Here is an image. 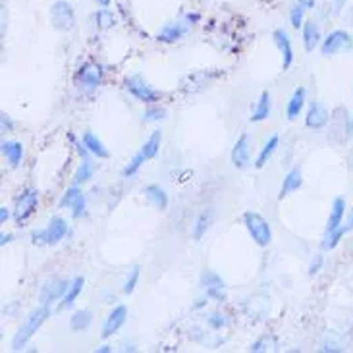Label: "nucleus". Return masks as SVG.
Wrapping results in <instances>:
<instances>
[{
	"label": "nucleus",
	"instance_id": "nucleus-40",
	"mask_svg": "<svg viewBox=\"0 0 353 353\" xmlns=\"http://www.w3.org/2000/svg\"><path fill=\"white\" fill-rule=\"evenodd\" d=\"M0 125H2V132H12L14 130V122L6 112H2V116H0Z\"/></svg>",
	"mask_w": 353,
	"mask_h": 353
},
{
	"label": "nucleus",
	"instance_id": "nucleus-6",
	"mask_svg": "<svg viewBox=\"0 0 353 353\" xmlns=\"http://www.w3.org/2000/svg\"><path fill=\"white\" fill-rule=\"evenodd\" d=\"M39 207V191L37 190H26L16 201V209H14V220L18 222L19 226L26 224Z\"/></svg>",
	"mask_w": 353,
	"mask_h": 353
},
{
	"label": "nucleus",
	"instance_id": "nucleus-8",
	"mask_svg": "<svg viewBox=\"0 0 353 353\" xmlns=\"http://www.w3.org/2000/svg\"><path fill=\"white\" fill-rule=\"evenodd\" d=\"M201 288H203L207 299L219 301V303L226 301V284H224V280H222L216 272L205 270V272L201 274Z\"/></svg>",
	"mask_w": 353,
	"mask_h": 353
},
{
	"label": "nucleus",
	"instance_id": "nucleus-2",
	"mask_svg": "<svg viewBox=\"0 0 353 353\" xmlns=\"http://www.w3.org/2000/svg\"><path fill=\"white\" fill-rule=\"evenodd\" d=\"M353 50V37L350 31L345 29H332L330 33H326L321 43V54L323 57H338L344 52Z\"/></svg>",
	"mask_w": 353,
	"mask_h": 353
},
{
	"label": "nucleus",
	"instance_id": "nucleus-4",
	"mask_svg": "<svg viewBox=\"0 0 353 353\" xmlns=\"http://www.w3.org/2000/svg\"><path fill=\"white\" fill-rule=\"evenodd\" d=\"M68 232H70V226L64 219L60 216H52L48 226L45 230H39V232H33V243L35 245H57L62 239L66 238Z\"/></svg>",
	"mask_w": 353,
	"mask_h": 353
},
{
	"label": "nucleus",
	"instance_id": "nucleus-47",
	"mask_svg": "<svg viewBox=\"0 0 353 353\" xmlns=\"http://www.w3.org/2000/svg\"><path fill=\"white\" fill-rule=\"evenodd\" d=\"M347 230H350V232L353 230V210H352V214H350V220H347Z\"/></svg>",
	"mask_w": 353,
	"mask_h": 353
},
{
	"label": "nucleus",
	"instance_id": "nucleus-42",
	"mask_svg": "<svg viewBox=\"0 0 353 353\" xmlns=\"http://www.w3.org/2000/svg\"><path fill=\"white\" fill-rule=\"evenodd\" d=\"M297 4H301L305 10H315L316 0H296Z\"/></svg>",
	"mask_w": 353,
	"mask_h": 353
},
{
	"label": "nucleus",
	"instance_id": "nucleus-26",
	"mask_svg": "<svg viewBox=\"0 0 353 353\" xmlns=\"http://www.w3.org/2000/svg\"><path fill=\"white\" fill-rule=\"evenodd\" d=\"M161 143H163V132H161V130H154L153 134L147 137V141L143 143V147H141V153L145 154L147 161H151V159H154V157L159 154V151H161Z\"/></svg>",
	"mask_w": 353,
	"mask_h": 353
},
{
	"label": "nucleus",
	"instance_id": "nucleus-19",
	"mask_svg": "<svg viewBox=\"0 0 353 353\" xmlns=\"http://www.w3.org/2000/svg\"><path fill=\"white\" fill-rule=\"evenodd\" d=\"M143 195H145V199L149 201L154 209H159V210L168 209V193H166V190L161 188V185H157V183L147 185V188L143 190Z\"/></svg>",
	"mask_w": 353,
	"mask_h": 353
},
{
	"label": "nucleus",
	"instance_id": "nucleus-41",
	"mask_svg": "<svg viewBox=\"0 0 353 353\" xmlns=\"http://www.w3.org/2000/svg\"><path fill=\"white\" fill-rule=\"evenodd\" d=\"M345 2H347V0H334V2H332V14H340V12H342V10L345 8Z\"/></svg>",
	"mask_w": 353,
	"mask_h": 353
},
{
	"label": "nucleus",
	"instance_id": "nucleus-30",
	"mask_svg": "<svg viewBox=\"0 0 353 353\" xmlns=\"http://www.w3.org/2000/svg\"><path fill=\"white\" fill-rule=\"evenodd\" d=\"M116 16L110 8H99L95 12V26L99 31H106V29L114 28Z\"/></svg>",
	"mask_w": 353,
	"mask_h": 353
},
{
	"label": "nucleus",
	"instance_id": "nucleus-13",
	"mask_svg": "<svg viewBox=\"0 0 353 353\" xmlns=\"http://www.w3.org/2000/svg\"><path fill=\"white\" fill-rule=\"evenodd\" d=\"M128 321V307L125 305H116L108 316H106L105 325H103V332H101V338L103 340H108L110 336H114L122 326L125 325Z\"/></svg>",
	"mask_w": 353,
	"mask_h": 353
},
{
	"label": "nucleus",
	"instance_id": "nucleus-25",
	"mask_svg": "<svg viewBox=\"0 0 353 353\" xmlns=\"http://www.w3.org/2000/svg\"><path fill=\"white\" fill-rule=\"evenodd\" d=\"M83 286H85V280L81 276H76L72 282H70V286H68L66 294L62 297V309H68V307H72L76 303V299L81 296V292H83Z\"/></svg>",
	"mask_w": 353,
	"mask_h": 353
},
{
	"label": "nucleus",
	"instance_id": "nucleus-37",
	"mask_svg": "<svg viewBox=\"0 0 353 353\" xmlns=\"http://www.w3.org/2000/svg\"><path fill=\"white\" fill-rule=\"evenodd\" d=\"M166 118V110L164 108H159V106H151L143 112V122H159V120H164Z\"/></svg>",
	"mask_w": 353,
	"mask_h": 353
},
{
	"label": "nucleus",
	"instance_id": "nucleus-36",
	"mask_svg": "<svg viewBox=\"0 0 353 353\" xmlns=\"http://www.w3.org/2000/svg\"><path fill=\"white\" fill-rule=\"evenodd\" d=\"M79 193H81L79 185H72V188H68L66 193L62 195V199H60V203H58V207H60V209H70V207H72V203H74V199H76Z\"/></svg>",
	"mask_w": 353,
	"mask_h": 353
},
{
	"label": "nucleus",
	"instance_id": "nucleus-48",
	"mask_svg": "<svg viewBox=\"0 0 353 353\" xmlns=\"http://www.w3.org/2000/svg\"><path fill=\"white\" fill-rule=\"evenodd\" d=\"M347 134L353 135V120H350V125H347Z\"/></svg>",
	"mask_w": 353,
	"mask_h": 353
},
{
	"label": "nucleus",
	"instance_id": "nucleus-11",
	"mask_svg": "<svg viewBox=\"0 0 353 353\" xmlns=\"http://www.w3.org/2000/svg\"><path fill=\"white\" fill-rule=\"evenodd\" d=\"M68 286H70V282H68V280H62V278H52V280H48L47 284L41 288V294H39L41 305L50 307V303L62 299L64 294H66Z\"/></svg>",
	"mask_w": 353,
	"mask_h": 353
},
{
	"label": "nucleus",
	"instance_id": "nucleus-7",
	"mask_svg": "<svg viewBox=\"0 0 353 353\" xmlns=\"http://www.w3.org/2000/svg\"><path fill=\"white\" fill-rule=\"evenodd\" d=\"M125 89H128V93L134 97V99H137L139 103H145V105H153V103L159 101V97H161L159 91H154L153 87L145 83V79L141 76L128 77L125 79Z\"/></svg>",
	"mask_w": 353,
	"mask_h": 353
},
{
	"label": "nucleus",
	"instance_id": "nucleus-9",
	"mask_svg": "<svg viewBox=\"0 0 353 353\" xmlns=\"http://www.w3.org/2000/svg\"><path fill=\"white\" fill-rule=\"evenodd\" d=\"M330 122V112L323 103L319 101H313L305 112V125L309 130H315V132H321L325 130L326 125Z\"/></svg>",
	"mask_w": 353,
	"mask_h": 353
},
{
	"label": "nucleus",
	"instance_id": "nucleus-44",
	"mask_svg": "<svg viewBox=\"0 0 353 353\" xmlns=\"http://www.w3.org/2000/svg\"><path fill=\"white\" fill-rule=\"evenodd\" d=\"M0 245H6V243H10V241H12V234H2V236H0Z\"/></svg>",
	"mask_w": 353,
	"mask_h": 353
},
{
	"label": "nucleus",
	"instance_id": "nucleus-21",
	"mask_svg": "<svg viewBox=\"0 0 353 353\" xmlns=\"http://www.w3.org/2000/svg\"><path fill=\"white\" fill-rule=\"evenodd\" d=\"M301 185H303V176H301V170H299V168H292V170L286 174L284 181H282V188H280V195H278V197H280V199H284L286 195L297 191Z\"/></svg>",
	"mask_w": 353,
	"mask_h": 353
},
{
	"label": "nucleus",
	"instance_id": "nucleus-17",
	"mask_svg": "<svg viewBox=\"0 0 353 353\" xmlns=\"http://www.w3.org/2000/svg\"><path fill=\"white\" fill-rule=\"evenodd\" d=\"M345 209H347V203H345L344 197H336V199L332 201L330 214H328V222H326V232H332V230L344 226Z\"/></svg>",
	"mask_w": 353,
	"mask_h": 353
},
{
	"label": "nucleus",
	"instance_id": "nucleus-1",
	"mask_svg": "<svg viewBox=\"0 0 353 353\" xmlns=\"http://www.w3.org/2000/svg\"><path fill=\"white\" fill-rule=\"evenodd\" d=\"M48 315H50V307L48 305L37 307V309H35V311L26 319V323L19 326V330L14 334V338H12V350H14V352L23 350V347L28 345L29 340L35 336V332H37L39 328L43 326V323L47 321Z\"/></svg>",
	"mask_w": 353,
	"mask_h": 353
},
{
	"label": "nucleus",
	"instance_id": "nucleus-16",
	"mask_svg": "<svg viewBox=\"0 0 353 353\" xmlns=\"http://www.w3.org/2000/svg\"><path fill=\"white\" fill-rule=\"evenodd\" d=\"M103 76H105V72H103V68L99 66V64H91V62H87L81 66V70L77 72V79H79V83L87 89H95L103 83Z\"/></svg>",
	"mask_w": 353,
	"mask_h": 353
},
{
	"label": "nucleus",
	"instance_id": "nucleus-3",
	"mask_svg": "<svg viewBox=\"0 0 353 353\" xmlns=\"http://www.w3.org/2000/svg\"><path fill=\"white\" fill-rule=\"evenodd\" d=\"M243 224H245V228H248L251 239L257 243L259 248H267V245H270V241H272V228H270L268 220L265 219L263 214L249 210V212L243 214Z\"/></svg>",
	"mask_w": 353,
	"mask_h": 353
},
{
	"label": "nucleus",
	"instance_id": "nucleus-31",
	"mask_svg": "<svg viewBox=\"0 0 353 353\" xmlns=\"http://www.w3.org/2000/svg\"><path fill=\"white\" fill-rule=\"evenodd\" d=\"M93 174H95V166H93V163L83 159V163L77 166L76 174H74V185H79V188H81L83 183H87V181L93 178Z\"/></svg>",
	"mask_w": 353,
	"mask_h": 353
},
{
	"label": "nucleus",
	"instance_id": "nucleus-45",
	"mask_svg": "<svg viewBox=\"0 0 353 353\" xmlns=\"http://www.w3.org/2000/svg\"><path fill=\"white\" fill-rule=\"evenodd\" d=\"M95 2L99 4V6H101V8H108L112 0H95Z\"/></svg>",
	"mask_w": 353,
	"mask_h": 353
},
{
	"label": "nucleus",
	"instance_id": "nucleus-12",
	"mask_svg": "<svg viewBox=\"0 0 353 353\" xmlns=\"http://www.w3.org/2000/svg\"><path fill=\"white\" fill-rule=\"evenodd\" d=\"M232 164L238 168V170H243L248 168L249 163H251V135L241 134L238 137V141L232 149Z\"/></svg>",
	"mask_w": 353,
	"mask_h": 353
},
{
	"label": "nucleus",
	"instance_id": "nucleus-10",
	"mask_svg": "<svg viewBox=\"0 0 353 353\" xmlns=\"http://www.w3.org/2000/svg\"><path fill=\"white\" fill-rule=\"evenodd\" d=\"M272 41H274V45H276L280 54H282V70L288 72L292 68V64H294V45H292L290 33L284 28L274 29Z\"/></svg>",
	"mask_w": 353,
	"mask_h": 353
},
{
	"label": "nucleus",
	"instance_id": "nucleus-22",
	"mask_svg": "<svg viewBox=\"0 0 353 353\" xmlns=\"http://www.w3.org/2000/svg\"><path fill=\"white\" fill-rule=\"evenodd\" d=\"M2 154L6 157L10 168H18L23 159V145L19 141H2Z\"/></svg>",
	"mask_w": 353,
	"mask_h": 353
},
{
	"label": "nucleus",
	"instance_id": "nucleus-38",
	"mask_svg": "<svg viewBox=\"0 0 353 353\" xmlns=\"http://www.w3.org/2000/svg\"><path fill=\"white\" fill-rule=\"evenodd\" d=\"M207 323H209L210 328L220 330L222 326H226V319H224V315H220V313H212V315H209V319H207Z\"/></svg>",
	"mask_w": 353,
	"mask_h": 353
},
{
	"label": "nucleus",
	"instance_id": "nucleus-24",
	"mask_svg": "<svg viewBox=\"0 0 353 353\" xmlns=\"http://www.w3.org/2000/svg\"><path fill=\"white\" fill-rule=\"evenodd\" d=\"M212 219H214V212L212 210H203L199 216L195 219V224H193V228H191V236L195 241H199L203 239V236L207 234V230L210 228V224H212Z\"/></svg>",
	"mask_w": 353,
	"mask_h": 353
},
{
	"label": "nucleus",
	"instance_id": "nucleus-27",
	"mask_svg": "<svg viewBox=\"0 0 353 353\" xmlns=\"http://www.w3.org/2000/svg\"><path fill=\"white\" fill-rule=\"evenodd\" d=\"M278 145H280V137H278V135H270L268 141L265 143V147L261 149L257 161H255V166H257V168H265V166H267L268 161L272 159V154L276 153Z\"/></svg>",
	"mask_w": 353,
	"mask_h": 353
},
{
	"label": "nucleus",
	"instance_id": "nucleus-32",
	"mask_svg": "<svg viewBox=\"0 0 353 353\" xmlns=\"http://www.w3.org/2000/svg\"><path fill=\"white\" fill-rule=\"evenodd\" d=\"M145 161H147V159H145V154L141 153V151H139V153H137V154H134V159H132V161L128 163V166H125V168H124V172H122V176H124L125 180L134 178L135 174L141 170V166H143V164H145Z\"/></svg>",
	"mask_w": 353,
	"mask_h": 353
},
{
	"label": "nucleus",
	"instance_id": "nucleus-33",
	"mask_svg": "<svg viewBox=\"0 0 353 353\" xmlns=\"http://www.w3.org/2000/svg\"><path fill=\"white\" fill-rule=\"evenodd\" d=\"M305 12L307 10L301 6V4H294L292 8H290V23H292V28L294 29H299L303 28V23H305Z\"/></svg>",
	"mask_w": 353,
	"mask_h": 353
},
{
	"label": "nucleus",
	"instance_id": "nucleus-18",
	"mask_svg": "<svg viewBox=\"0 0 353 353\" xmlns=\"http://www.w3.org/2000/svg\"><path fill=\"white\" fill-rule=\"evenodd\" d=\"M305 101H307V89L305 87H297L296 91H294V95H292V99L288 101V106H286L288 120H296V118L301 116L303 108H305Z\"/></svg>",
	"mask_w": 353,
	"mask_h": 353
},
{
	"label": "nucleus",
	"instance_id": "nucleus-29",
	"mask_svg": "<svg viewBox=\"0 0 353 353\" xmlns=\"http://www.w3.org/2000/svg\"><path fill=\"white\" fill-rule=\"evenodd\" d=\"M347 232H350L347 226H340V228L332 230V232H326L325 239H323V249L325 251H332V249L338 248Z\"/></svg>",
	"mask_w": 353,
	"mask_h": 353
},
{
	"label": "nucleus",
	"instance_id": "nucleus-15",
	"mask_svg": "<svg viewBox=\"0 0 353 353\" xmlns=\"http://www.w3.org/2000/svg\"><path fill=\"white\" fill-rule=\"evenodd\" d=\"M191 23L188 19H176V21H168L161 31H159V41L163 43H176L181 37H185V33L190 31Z\"/></svg>",
	"mask_w": 353,
	"mask_h": 353
},
{
	"label": "nucleus",
	"instance_id": "nucleus-46",
	"mask_svg": "<svg viewBox=\"0 0 353 353\" xmlns=\"http://www.w3.org/2000/svg\"><path fill=\"white\" fill-rule=\"evenodd\" d=\"M108 352H112V350H110V345H101V347H97V353H108Z\"/></svg>",
	"mask_w": 353,
	"mask_h": 353
},
{
	"label": "nucleus",
	"instance_id": "nucleus-28",
	"mask_svg": "<svg viewBox=\"0 0 353 353\" xmlns=\"http://www.w3.org/2000/svg\"><path fill=\"white\" fill-rule=\"evenodd\" d=\"M91 323H93V313H91L89 309H81V311L74 313V316L70 319V326H72V330H76V332L87 330V328L91 326Z\"/></svg>",
	"mask_w": 353,
	"mask_h": 353
},
{
	"label": "nucleus",
	"instance_id": "nucleus-20",
	"mask_svg": "<svg viewBox=\"0 0 353 353\" xmlns=\"http://www.w3.org/2000/svg\"><path fill=\"white\" fill-rule=\"evenodd\" d=\"M81 141H83V145L87 147V151L91 154H95L97 159H108V157H110V151L106 149V145L103 143L93 132H83Z\"/></svg>",
	"mask_w": 353,
	"mask_h": 353
},
{
	"label": "nucleus",
	"instance_id": "nucleus-39",
	"mask_svg": "<svg viewBox=\"0 0 353 353\" xmlns=\"http://www.w3.org/2000/svg\"><path fill=\"white\" fill-rule=\"evenodd\" d=\"M323 265H325V257H323V255H315V259L311 261V267H309V274H311V276L319 274V272H321V268H323Z\"/></svg>",
	"mask_w": 353,
	"mask_h": 353
},
{
	"label": "nucleus",
	"instance_id": "nucleus-35",
	"mask_svg": "<svg viewBox=\"0 0 353 353\" xmlns=\"http://www.w3.org/2000/svg\"><path fill=\"white\" fill-rule=\"evenodd\" d=\"M85 209H87V199H85V195H83V191H81L76 199H74L70 210H72V216H74V219H81V216L85 214Z\"/></svg>",
	"mask_w": 353,
	"mask_h": 353
},
{
	"label": "nucleus",
	"instance_id": "nucleus-43",
	"mask_svg": "<svg viewBox=\"0 0 353 353\" xmlns=\"http://www.w3.org/2000/svg\"><path fill=\"white\" fill-rule=\"evenodd\" d=\"M8 219H10V210L6 209V207H0V222L4 224Z\"/></svg>",
	"mask_w": 353,
	"mask_h": 353
},
{
	"label": "nucleus",
	"instance_id": "nucleus-14",
	"mask_svg": "<svg viewBox=\"0 0 353 353\" xmlns=\"http://www.w3.org/2000/svg\"><path fill=\"white\" fill-rule=\"evenodd\" d=\"M323 31H321V26L315 19H305L303 28H301V41H303V47H305L307 52H313L315 48H321V43H323Z\"/></svg>",
	"mask_w": 353,
	"mask_h": 353
},
{
	"label": "nucleus",
	"instance_id": "nucleus-34",
	"mask_svg": "<svg viewBox=\"0 0 353 353\" xmlns=\"http://www.w3.org/2000/svg\"><path fill=\"white\" fill-rule=\"evenodd\" d=\"M139 276H141V268L137 267H132V270H130V274H128V278H125L124 282V294L125 296H130V294H134L135 288H137V284H139Z\"/></svg>",
	"mask_w": 353,
	"mask_h": 353
},
{
	"label": "nucleus",
	"instance_id": "nucleus-23",
	"mask_svg": "<svg viewBox=\"0 0 353 353\" xmlns=\"http://www.w3.org/2000/svg\"><path fill=\"white\" fill-rule=\"evenodd\" d=\"M272 112V99H270V93L268 91H263L261 97H259L257 106L251 114V122H265L268 116Z\"/></svg>",
	"mask_w": 353,
	"mask_h": 353
},
{
	"label": "nucleus",
	"instance_id": "nucleus-5",
	"mask_svg": "<svg viewBox=\"0 0 353 353\" xmlns=\"http://www.w3.org/2000/svg\"><path fill=\"white\" fill-rule=\"evenodd\" d=\"M50 23L57 31H62V33L76 29L77 16L74 6L68 0H57L50 6Z\"/></svg>",
	"mask_w": 353,
	"mask_h": 353
}]
</instances>
